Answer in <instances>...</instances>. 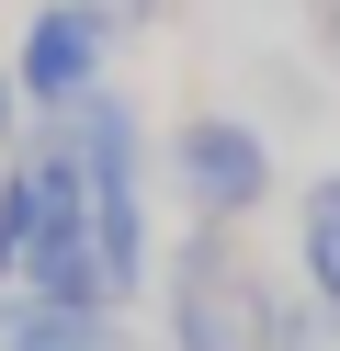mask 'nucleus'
I'll return each mask as SVG.
<instances>
[{"label": "nucleus", "mask_w": 340, "mask_h": 351, "mask_svg": "<svg viewBox=\"0 0 340 351\" xmlns=\"http://www.w3.org/2000/svg\"><path fill=\"white\" fill-rule=\"evenodd\" d=\"M170 182L204 227H238V215L272 204V136L249 114H181L170 125Z\"/></svg>", "instance_id": "1"}, {"label": "nucleus", "mask_w": 340, "mask_h": 351, "mask_svg": "<svg viewBox=\"0 0 340 351\" xmlns=\"http://www.w3.org/2000/svg\"><path fill=\"white\" fill-rule=\"evenodd\" d=\"M261 306H272V283L238 272L227 227L181 238V261H170V351H261Z\"/></svg>", "instance_id": "2"}, {"label": "nucleus", "mask_w": 340, "mask_h": 351, "mask_svg": "<svg viewBox=\"0 0 340 351\" xmlns=\"http://www.w3.org/2000/svg\"><path fill=\"white\" fill-rule=\"evenodd\" d=\"M113 0H45L34 23L12 34V80H23V102L34 114H68V102H91L102 91V69H113Z\"/></svg>", "instance_id": "3"}, {"label": "nucleus", "mask_w": 340, "mask_h": 351, "mask_svg": "<svg viewBox=\"0 0 340 351\" xmlns=\"http://www.w3.org/2000/svg\"><path fill=\"white\" fill-rule=\"evenodd\" d=\"M80 227H91V182H80V159H68V136L23 147V159L0 170V283H23L57 238H80Z\"/></svg>", "instance_id": "4"}, {"label": "nucleus", "mask_w": 340, "mask_h": 351, "mask_svg": "<svg viewBox=\"0 0 340 351\" xmlns=\"http://www.w3.org/2000/svg\"><path fill=\"white\" fill-rule=\"evenodd\" d=\"M57 136H68V159H80L91 193H136V182H148V125H136V102L113 91V80H102L91 102H68Z\"/></svg>", "instance_id": "5"}, {"label": "nucleus", "mask_w": 340, "mask_h": 351, "mask_svg": "<svg viewBox=\"0 0 340 351\" xmlns=\"http://www.w3.org/2000/svg\"><path fill=\"white\" fill-rule=\"evenodd\" d=\"M295 272H306V295L340 317V170H317V182L295 193Z\"/></svg>", "instance_id": "6"}, {"label": "nucleus", "mask_w": 340, "mask_h": 351, "mask_svg": "<svg viewBox=\"0 0 340 351\" xmlns=\"http://www.w3.org/2000/svg\"><path fill=\"white\" fill-rule=\"evenodd\" d=\"M91 250L113 272V306L148 295V193H91Z\"/></svg>", "instance_id": "7"}, {"label": "nucleus", "mask_w": 340, "mask_h": 351, "mask_svg": "<svg viewBox=\"0 0 340 351\" xmlns=\"http://www.w3.org/2000/svg\"><path fill=\"white\" fill-rule=\"evenodd\" d=\"M12 351H136V340H125L113 306H45L34 295V317L12 328Z\"/></svg>", "instance_id": "8"}, {"label": "nucleus", "mask_w": 340, "mask_h": 351, "mask_svg": "<svg viewBox=\"0 0 340 351\" xmlns=\"http://www.w3.org/2000/svg\"><path fill=\"white\" fill-rule=\"evenodd\" d=\"M12 102H23V80H12V57H0V136H12Z\"/></svg>", "instance_id": "9"}]
</instances>
